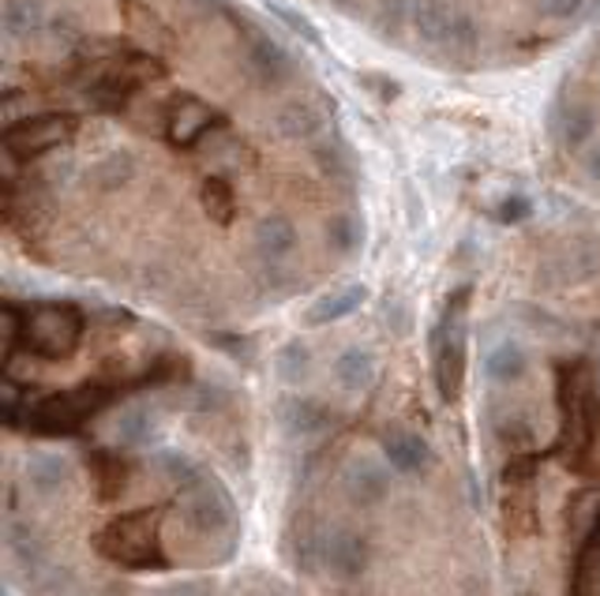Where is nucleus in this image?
<instances>
[{
  "label": "nucleus",
  "instance_id": "obj_1",
  "mask_svg": "<svg viewBox=\"0 0 600 596\" xmlns=\"http://www.w3.org/2000/svg\"><path fill=\"white\" fill-rule=\"evenodd\" d=\"M95 548L101 559L128 566V571H162V507L132 510V514L109 521L106 529H98Z\"/></svg>",
  "mask_w": 600,
  "mask_h": 596
},
{
  "label": "nucleus",
  "instance_id": "obj_2",
  "mask_svg": "<svg viewBox=\"0 0 600 596\" xmlns=\"http://www.w3.org/2000/svg\"><path fill=\"white\" fill-rule=\"evenodd\" d=\"M469 285H458L443 304V315L432 330V371H436V387L443 402L455 405L466 390V365H469Z\"/></svg>",
  "mask_w": 600,
  "mask_h": 596
},
{
  "label": "nucleus",
  "instance_id": "obj_3",
  "mask_svg": "<svg viewBox=\"0 0 600 596\" xmlns=\"http://www.w3.org/2000/svg\"><path fill=\"white\" fill-rule=\"evenodd\" d=\"M559 409H563V446L570 462L581 465V458L593 446V432L600 427V379L586 360L563 368L559 376Z\"/></svg>",
  "mask_w": 600,
  "mask_h": 596
},
{
  "label": "nucleus",
  "instance_id": "obj_4",
  "mask_svg": "<svg viewBox=\"0 0 600 596\" xmlns=\"http://www.w3.org/2000/svg\"><path fill=\"white\" fill-rule=\"evenodd\" d=\"M83 342V312L76 304H34L23 312V346L42 360H68Z\"/></svg>",
  "mask_w": 600,
  "mask_h": 596
},
{
  "label": "nucleus",
  "instance_id": "obj_5",
  "mask_svg": "<svg viewBox=\"0 0 600 596\" xmlns=\"http://www.w3.org/2000/svg\"><path fill=\"white\" fill-rule=\"evenodd\" d=\"M113 402V387L101 383H83L76 390H64V394L42 398L39 405H31L26 413V427L42 435H76L98 409Z\"/></svg>",
  "mask_w": 600,
  "mask_h": 596
},
{
  "label": "nucleus",
  "instance_id": "obj_6",
  "mask_svg": "<svg viewBox=\"0 0 600 596\" xmlns=\"http://www.w3.org/2000/svg\"><path fill=\"white\" fill-rule=\"evenodd\" d=\"M79 120L68 113H34L23 120H8L4 128V158L12 162H34L76 139Z\"/></svg>",
  "mask_w": 600,
  "mask_h": 596
},
{
  "label": "nucleus",
  "instance_id": "obj_7",
  "mask_svg": "<svg viewBox=\"0 0 600 596\" xmlns=\"http://www.w3.org/2000/svg\"><path fill=\"white\" fill-rule=\"evenodd\" d=\"M413 31L428 45H447V50H473L480 42V26L469 20L461 8L447 0H417L413 4Z\"/></svg>",
  "mask_w": 600,
  "mask_h": 596
},
{
  "label": "nucleus",
  "instance_id": "obj_8",
  "mask_svg": "<svg viewBox=\"0 0 600 596\" xmlns=\"http://www.w3.org/2000/svg\"><path fill=\"white\" fill-rule=\"evenodd\" d=\"M181 518L199 537H221L237 525V510L229 502V491L210 477H203L188 491H181Z\"/></svg>",
  "mask_w": 600,
  "mask_h": 596
},
{
  "label": "nucleus",
  "instance_id": "obj_9",
  "mask_svg": "<svg viewBox=\"0 0 600 596\" xmlns=\"http://www.w3.org/2000/svg\"><path fill=\"white\" fill-rule=\"evenodd\" d=\"M597 132V109L575 90H559L548 106V136L559 151H578Z\"/></svg>",
  "mask_w": 600,
  "mask_h": 596
},
{
  "label": "nucleus",
  "instance_id": "obj_10",
  "mask_svg": "<svg viewBox=\"0 0 600 596\" xmlns=\"http://www.w3.org/2000/svg\"><path fill=\"white\" fill-rule=\"evenodd\" d=\"M316 559L341 582H353L368 566V540L349 525H330L316 537Z\"/></svg>",
  "mask_w": 600,
  "mask_h": 596
},
{
  "label": "nucleus",
  "instance_id": "obj_11",
  "mask_svg": "<svg viewBox=\"0 0 600 596\" xmlns=\"http://www.w3.org/2000/svg\"><path fill=\"white\" fill-rule=\"evenodd\" d=\"M248 31L244 39V57H248V68H252V76L260 87L274 90V87H285V83L293 79V57L282 50L279 42L271 39V34L255 31L252 23H240Z\"/></svg>",
  "mask_w": 600,
  "mask_h": 596
},
{
  "label": "nucleus",
  "instance_id": "obj_12",
  "mask_svg": "<svg viewBox=\"0 0 600 596\" xmlns=\"http://www.w3.org/2000/svg\"><path fill=\"white\" fill-rule=\"evenodd\" d=\"M221 120L207 101H199L196 95H181L173 98L170 117H165V139L173 147H196L203 136L210 132V124Z\"/></svg>",
  "mask_w": 600,
  "mask_h": 596
},
{
  "label": "nucleus",
  "instance_id": "obj_13",
  "mask_svg": "<svg viewBox=\"0 0 600 596\" xmlns=\"http://www.w3.org/2000/svg\"><path fill=\"white\" fill-rule=\"evenodd\" d=\"M346 496L357 502V507H380V502L391 496V473H386V462L372 458V454H360L346 465Z\"/></svg>",
  "mask_w": 600,
  "mask_h": 596
},
{
  "label": "nucleus",
  "instance_id": "obj_14",
  "mask_svg": "<svg viewBox=\"0 0 600 596\" xmlns=\"http://www.w3.org/2000/svg\"><path fill=\"white\" fill-rule=\"evenodd\" d=\"M597 274H600V245H593V240L559 251L556 259H548V263L541 267V278L548 285H578Z\"/></svg>",
  "mask_w": 600,
  "mask_h": 596
},
{
  "label": "nucleus",
  "instance_id": "obj_15",
  "mask_svg": "<svg viewBox=\"0 0 600 596\" xmlns=\"http://www.w3.org/2000/svg\"><path fill=\"white\" fill-rule=\"evenodd\" d=\"M23 480L39 499H57L72 484V465L57 451H34L23 465Z\"/></svg>",
  "mask_w": 600,
  "mask_h": 596
},
{
  "label": "nucleus",
  "instance_id": "obj_16",
  "mask_svg": "<svg viewBox=\"0 0 600 596\" xmlns=\"http://www.w3.org/2000/svg\"><path fill=\"white\" fill-rule=\"evenodd\" d=\"M271 124H274V132L282 139H290V143H308V139H316L323 128H327V113H323L312 98H290L274 109Z\"/></svg>",
  "mask_w": 600,
  "mask_h": 596
},
{
  "label": "nucleus",
  "instance_id": "obj_17",
  "mask_svg": "<svg viewBox=\"0 0 600 596\" xmlns=\"http://www.w3.org/2000/svg\"><path fill=\"white\" fill-rule=\"evenodd\" d=\"M383 462L391 465V469L405 473V477H413V473H424L432 465V446L424 435L410 432V427H386L383 432Z\"/></svg>",
  "mask_w": 600,
  "mask_h": 596
},
{
  "label": "nucleus",
  "instance_id": "obj_18",
  "mask_svg": "<svg viewBox=\"0 0 600 596\" xmlns=\"http://www.w3.org/2000/svg\"><path fill=\"white\" fill-rule=\"evenodd\" d=\"M279 421L293 440H312V435H323L330 427V409L319 398H282Z\"/></svg>",
  "mask_w": 600,
  "mask_h": 596
},
{
  "label": "nucleus",
  "instance_id": "obj_19",
  "mask_svg": "<svg viewBox=\"0 0 600 596\" xmlns=\"http://www.w3.org/2000/svg\"><path fill=\"white\" fill-rule=\"evenodd\" d=\"M297 251V226L285 214H266L255 226V256L266 267H282Z\"/></svg>",
  "mask_w": 600,
  "mask_h": 596
},
{
  "label": "nucleus",
  "instance_id": "obj_20",
  "mask_svg": "<svg viewBox=\"0 0 600 596\" xmlns=\"http://www.w3.org/2000/svg\"><path fill=\"white\" fill-rule=\"evenodd\" d=\"M364 301H368L364 282L338 285V289H330V293H323L319 301L304 312V323H308V327H327V323H338V319H346V315H353Z\"/></svg>",
  "mask_w": 600,
  "mask_h": 596
},
{
  "label": "nucleus",
  "instance_id": "obj_21",
  "mask_svg": "<svg viewBox=\"0 0 600 596\" xmlns=\"http://www.w3.org/2000/svg\"><path fill=\"white\" fill-rule=\"evenodd\" d=\"M375 376H380V360H375L372 349L349 346V349L338 353V360H335V383L346 390V394H364V390H372Z\"/></svg>",
  "mask_w": 600,
  "mask_h": 596
},
{
  "label": "nucleus",
  "instance_id": "obj_22",
  "mask_svg": "<svg viewBox=\"0 0 600 596\" xmlns=\"http://www.w3.org/2000/svg\"><path fill=\"white\" fill-rule=\"evenodd\" d=\"M0 20H4V34L12 42H31L39 39V34L50 26V8L42 4V0H4V12H0Z\"/></svg>",
  "mask_w": 600,
  "mask_h": 596
},
{
  "label": "nucleus",
  "instance_id": "obj_23",
  "mask_svg": "<svg viewBox=\"0 0 600 596\" xmlns=\"http://www.w3.org/2000/svg\"><path fill=\"white\" fill-rule=\"evenodd\" d=\"M113 440L120 446H132V451H140V446H151L159 440V413H154L151 405H128L117 413L113 421Z\"/></svg>",
  "mask_w": 600,
  "mask_h": 596
},
{
  "label": "nucleus",
  "instance_id": "obj_24",
  "mask_svg": "<svg viewBox=\"0 0 600 596\" xmlns=\"http://www.w3.org/2000/svg\"><path fill=\"white\" fill-rule=\"evenodd\" d=\"M484 371H488V379H492V383H500V387L519 383L525 371H530V353H525L522 342L503 338V342H495V346L488 349Z\"/></svg>",
  "mask_w": 600,
  "mask_h": 596
},
{
  "label": "nucleus",
  "instance_id": "obj_25",
  "mask_svg": "<svg viewBox=\"0 0 600 596\" xmlns=\"http://www.w3.org/2000/svg\"><path fill=\"white\" fill-rule=\"evenodd\" d=\"M90 480H95V496L101 502H113L124 496L128 469L113 451H95L90 454Z\"/></svg>",
  "mask_w": 600,
  "mask_h": 596
},
{
  "label": "nucleus",
  "instance_id": "obj_26",
  "mask_svg": "<svg viewBox=\"0 0 600 596\" xmlns=\"http://www.w3.org/2000/svg\"><path fill=\"white\" fill-rule=\"evenodd\" d=\"M199 207L215 226H229L237 218V192L226 176H207L199 188Z\"/></svg>",
  "mask_w": 600,
  "mask_h": 596
},
{
  "label": "nucleus",
  "instance_id": "obj_27",
  "mask_svg": "<svg viewBox=\"0 0 600 596\" xmlns=\"http://www.w3.org/2000/svg\"><path fill=\"white\" fill-rule=\"evenodd\" d=\"M600 525V491L597 488H581L567 499V529L578 544H586L593 537V529Z\"/></svg>",
  "mask_w": 600,
  "mask_h": 596
},
{
  "label": "nucleus",
  "instance_id": "obj_28",
  "mask_svg": "<svg viewBox=\"0 0 600 596\" xmlns=\"http://www.w3.org/2000/svg\"><path fill=\"white\" fill-rule=\"evenodd\" d=\"M132 176H135V158H132V154H124V151L98 158V162L87 170V181L95 184L98 192H117V188H124V184L132 181Z\"/></svg>",
  "mask_w": 600,
  "mask_h": 596
},
{
  "label": "nucleus",
  "instance_id": "obj_29",
  "mask_svg": "<svg viewBox=\"0 0 600 596\" xmlns=\"http://www.w3.org/2000/svg\"><path fill=\"white\" fill-rule=\"evenodd\" d=\"M274 371H279V379L285 387H297L304 379L312 376V349L304 346V342H285V346L274 353Z\"/></svg>",
  "mask_w": 600,
  "mask_h": 596
},
{
  "label": "nucleus",
  "instance_id": "obj_30",
  "mask_svg": "<svg viewBox=\"0 0 600 596\" xmlns=\"http://www.w3.org/2000/svg\"><path fill=\"white\" fill-rule=\"evenodd\" d=\"M327 245L341 251V256H353L364 245V221H360V214H349L341 210L335 218L327 221Z\"/></svg>",
  "mask_w": 600,
  "mask_h": 596
},
{
  "label": "nucleus",
  "instance_id": "obj_31",
  "mask_svg": "<svg viewBox=\"0 0 600 596\" xmlns=\"http://www.w3.org/2000/svg\"><path fill=\"white\" fill-rule=\"evenodd\" d=\"M154 465H159V473H162V480H170L177 491H188L192 484H199L203 480V473H199V465L188 458L184 451H162L159 458H154Z\"/></svg>",
  "mask_w": 600,
  "mask_h": 596
},
{
  "label": "nucleus",
  "instance_id": "obj_32",
  "mask_svg": "<svg viewBox=\"0 0 600 596\" xmlns=\"http://www.w3.org/2000/svg\"><path fill=\"white\" fill-rule=\"evenodd\" d=\"M263 8H266V12H271L274 20H279L282 26H285V31H293L301 42H308L312 50H319V45H323V34H319V26L312 23L304 12H297V8L282 4V0H263Z\"/></svg>",
  "mask_w": 600,
  "mask_h": 596
},
{
  "label": "nucleus",
  "instance_id": "obj_33",
  "mask_svg": "<svg viewBox=\"0 0 600 596\" xmlns=\"http://www.w3.org/2000/svg\"><path fill=\"white\" fill-rule=\"evenodd\" d=\"M503 518L514 533H533V529H537V502L525 496V491H519V496L503 502Z\"/></svg>",
  "mask_w": 600,
  "mask_h": 596
},
{
  "label": "nucleus",
  "instance_id": "obj_34",
  "mask_svg": "<svg viewBox=\"0 0 600 596\" xmlns=\"http://www.w3.org/2000/svg\"><path fill=\"white\" fill-rule=\"evenodd\" d=\"M124 23H128V31L132 34H146L151 42H165L170 39V31L154 20L151 12H146L143 4H135V0H124Z\"/></svg>",
  "mask_w": 600,
  "mask_h": 596
},
{
  "label": "nucleus",
  "instance_id": "obj_35",
  "mask_svg": "<svg viewBox=\"0 0 600 596\" xmlns=\"http://www.w3.org/2000/svg\"><path fill=\"white\" fill-rule=\"evenodd\" d=\"M593 4H600V0H537V12L544 20H581Z\"/></svg>",
  "mask_w": 600,
  "mask_h": 596
},
{
  "label": "nucleus",
  "instance_id": "obj_36",
  "mask_svg": "<svg viewBox=\"0 0 600 596\" xmlns=\"http://www.w3.org/2000/svg\"><path fill=\"white\" fill-rule=\"evenodd\" d=\"M319 165L327 176H335V181H349L353 176V158L341 143H330V147H319Z\"/></svg>",
  "mask_w": 600,
  "mask_h": 596
},
{
  "label": "nucleus",
  "instance_id": "obj_37",
  "mask_svg": "<svg viewBox=\"0 0 600 596\" xmlns=\"http://www.w3.org/2000/svg\"><path fill=\"white\" fill-rule=\"evenodd\" d=\"M413 4L417 0H383L380 8V20H375V26H380L383 34H399L402 31V20H413Z\"/></svg>",
  "mask_w": 600,
  "mask_h": 596
},
{
  "label": "nucleus",
  "instance_id": "obj_38",
  "mask_svg": "<svg viewBox=\"0 0 600 596\" xmlns=\"http://www.w3.org/2000/svg\"><path fill=\"white\" fill-rule=\"evenodd\" d=\"M0 327H4V338H0V346H4V365L12 360L15 353V342H23V315L12 308V304H4V312H0Z\"/></svg>",
  "mask_w": 600,
  "mask_h": 596
},
{
  "label": "nucleus",
  "instance_id": "obj_39",
  "mask_svg": "<svg viewBox=\"0 0 600 596\" xmlns=\"http://www.w3.org/2000/svg\"><path fill=\"white\" fill-rule=\"evenodd\" d=\"M533 214V203L525 199V195H506L500 199V207H495V221H503V226H519Z\"/></svg>",
  "mask_w": 600,
  "mask_h": 596
},
{
  "label": "nucleus",
  "instance_id": "obj_40",
  "mask_svg": "<svg viewBox=\"0 0 600 596\" xmlns=\"http://www.w3.org/2000/svg\"><path fill=\"white\" fill-rule=\"evenodd\" d=\"M500 432V440L506 443V446H525L533 440V424L525 421V416H506V421L495 427Z\"/></svg>",
  "mask_w": 600,
  "mask_h": 596
},
{
  "label": "nucleus",
  "instance_id": "obj_41",
  "mask_svg": "<svg viewBox=\"0 0 600 596\" xmlns=\"http://www.w3.org/2000/svg\"><path fill=\"white\" fill-rule=\"evenodd\" d=\"M218 346L221 353H229V357H240V360H248V342L244 338H233V334H218Z\"/></svg>",
  "mask_w": 600,
  "mask_h": 596
},
{
  "label": "nucleus",
  "instance_id": "obj_42",
  "mask_svg": "<svg viewBox=\"0 0 600 596\" xmlns=\"http://www.w3.org/2000/svg\"><path fill=\"white\" fill-rule=\"evenodd\" d=\"M581 170H586L589 181H597V184H600V143L586 147V154H581Z\"/></svg>",
  "mask_w": 600,
  "mask_h": 596
},
{
  "label": "nucleus",
  "instance_id": "obj_43",
  "mask_svg": "<svg viewBox=\"0 0 600 596\" xmlns=\"http://www.w3.org/2000/svg\"><path fill=\"white\" fill-rule=\"evenodd\" d=\"M330 8H338L341 15H360L364 12V0H327Z\"/></svg>",
  "mask_w": 600,
  "mask_h": 596
},
{
  "label": "nucleus",
  "instance_id": "obj_44",
  "mask_svg": "<svg viewBox=\"0 0 600 596\" xmlns=\"http://www.w3.org/2000/svg\"><path fill=\"white\" fill-rule=\"evenodd\" d=\"M170 596H210V593L203 585H173Z\"/></svg>",
  "mask_w": 600,
  "mask_h": 596
},
{
  "label": "nucleus",
  "instance_id": "obj_45",
  "mask_svg": "<svg viewBox=\"0 0 600 596\" xmlns=\"http://www.w3.org/2000/svg\"><path fill=\"white\" fill-rule=\"evenodd\" d=\"M192 4L199 8V12H226V0H192Z\"/></svg>",
  "mask_w": 600,
  "mask_h": 596
},
{
  "label": "nucleus",
  "instance_id": "obj_46",
  "mask_svg": "<svg viewBox=\"0 0 600 596\" xmlns=\"http://www.w3.org/2000/svg\"><path fill=\"white\" fill-rule=\"evenodd\" d=\"M593 64H597V79H600V45H597V53H593Z\"/></svg>",
  "mask_w": 600,
  "mask_h": 596
},
{
  "label": "nucleus",
  "instance_id": "obj_47",
  "mask_svg": "<svg viewBox=\"0 0 600 596\" xmlns=\"http://www.w3.org/2000/svg\"><path fill=\"white\" fill-rule=\"evenodd\" d=\"M519 596H537V593H533V589H522Z\"/></svg>",
  "mask_w": 600,
  "mask_h": 596
}]
</instances>
